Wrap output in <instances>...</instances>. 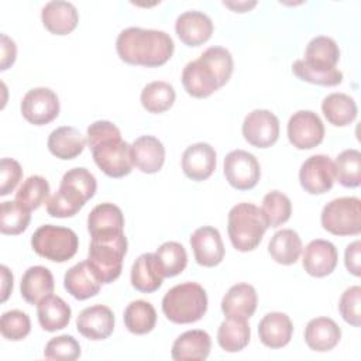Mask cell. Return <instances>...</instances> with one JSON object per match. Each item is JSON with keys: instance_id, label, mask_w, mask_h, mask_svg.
<instances>
[{"instance_id": "1", "label": "cell", "mask_w": 361, "mask_h": 361, "mask_svg": "<svg viewBox=\"0 0 361 361\" xmlns=\"http://www.w3.org/2000/svg\"><path fill=\"white\" fill-rule=\"evenodd\" d=\"M171 35L161 30L128 27L116 39V51L130 65L155 68L166 63L173 54Z\"/></svg>"}, {"instance_id": "2", "label": "cell", "mask_w": 361, "mask_h": 361, "mask_svg": "<svg viewBox=\"0 0 361 361\" xmlns=\"http://www.w3.org/2000/svg\"><path fill=\"white\" fill-rule=\"evenodd\" d=\"M127 252L124 231H109L92 235L87 261L103 283L114 282L123 269V259Z\"/></svg>"}, {"instance_id": "3", "label": "cell", "mask_w": 361, "mask_h": 361, "mask_svg": "<svg viewBox=\"0 0 361 361\" xmlns=\"http://www.w3.org/2000/svg\"><path fill=\"white\" fill-rule=\"evenodd\" d=\"M267 228L268 224L262 210L252 203H237L228 212L227 233L233 247L241 252L255 250Z\"/></svg>"}, {"instance_id": "4", "label": "cell", "mask_w": 361, "mask_h": 361, "mask_svg": "<svg viewBox=\"0 0 361 361\" xmlns=\"http://www.w3.org/2000/svg\"><path fill=\"white\" fill-rule=\"evenodd\" d=\"M207 310V293L196 282H183L171 288L162 299V312L176 324L200 320Z\"/></svg>"}, {"instance_id": "5", "label": "cell", "mask_w": 361, "mask_h": 361, "mask_svg": "<svg viewBox=\"0 0 361 361\" xmlns=\"http://www.w3.org/2000/svg\"><path fill=\"white\" fill-rule=\"evenodd\" d=\"M31 247L35 254L52 262H66L78 251L79 240L68 227L44 224L31 235Z\"/></svg>"}, {"instance_id": "6", "label": "cell", "mask_w": 361, "mask_h": 361, "mask_svg": "<svg viewBox=\"0 0 361 361\" xmlns=\"http://www.w3.org/2000/svg\"><path fill=\"white\" fill-rule=\"evenodd\" d=\"M322 226L334 235H358L361 233V200L354 196L329 202L320 216Z\"/></svg>"}, {"instance_id": "7", "label": "cell", "mask_w": 361, "mask_h": 361, "mask_svg": "<svg viewBox=\"0 0 361 361\" xmlns=\"http://www.w3.org/2000/svg\"><path fill=\"white\" fill-rule=\"evenodd\" d=\"M96 165L110 178H123L133 171L131 145L121 135L109 137L96 142L92 148Z\"/></svg>"}, {"instance_id": "8", "label": "cell", "mask_w": 361, "mask_h": 361, "mask_svg": "<svg viewBox=\"0 0 361 361\" xmlns=\"http://www.w3.org/2000/svg\"><path fill=\"white\" fill-rule=\"evenodd\" d=\"M224 176L234 189L250 190L259 180L261 166L251 152L234 149L224 158Z\"/></svg>"}, {"instance_id": "9", "label": "cell", "mask_w": 361, "mask_h": 361, "mask_svg": "<svg viewBox=\"0 0 361 361\" xmlns=\"http://www.w3.org/2000/svg\"><path fill=\"white\" fill-rule=\"evenodd\" d=\"M289 142L298 149H312L324 138V124L312 110H299L288 121Z\"/></svg>"}, {"instance_id": "10", "label": "cell", "mask_w": 361, "mask_h": 361, "mask_svg": "<svg viewBox=\"0 0 361 361\" xmlns=\"http://www.w3.org/2000/svg\"><path fill=\"white\" fill-rule=\"evenodd\" d=\"M21 114L34 126L48 124L59 114V99L48 87H34L21 100Z\"/></svg>"}, {"instance_id": "11", "label": "cell", "mask_w": 361, "mask_h": 361, "mask_svg": "<svg viewBox=\"0 0 361 361\" xmlns=\"http://www.w3.org/2000/svg\"><path fill=\"white\" fill-rule=\"evenodd\" d=\"M299 180L302 188L310 195L329 192L336 180L334 162L323 154L309 157L300 166Z\"/></svg>"}, {"instance_id": "12", "label": "cell", "mask_w": 361, "mask_h": 361, "mask_svg": "<svg viewBox=\"0 0 361 361\" xmlns=\"http://www.w3.org/2000/svg\"><path fill=\"white\" fill-rule=\"evenodd\" d=\"M243 135L252 147L268 148L278 141L279 120L269 110H252L244 118Z\"/></svg>"}, {"instance_id": "13", "label": "cell", "mask_w": 361, "mask_h": 361, "mask_svg": "<svg viewBox=\"0 0 361 361\" xmlns=\"http://www.w3.org/2000/svg\"><path fill=\"white\" fill-rule=\"evenodd\" d=\"M190 245L195 259L202 267H216L224 258V244L217 228L203 226L193 231L190 235Z\"/></svg>"}, {"instance_id": "14", "label": "cell", "mask_w": 361, "mask_h": 361, "mask_svg": "<svg viewBox=\"0 0 361 361\" xmlns=\"http://www.w3.org/2000/svg\"><path fill=\"white\" fill-rule=\"evenodd\" d=\"M76 329L89 340H104L114 330V314L104 305L85 307L76 317Z\"/></svg>"}, {"instance_id": "15", "label": "cell", "mask_w": 361, "mask_h": 361, "mask_svg": "<svg viewBox=\"0 0 361 361\" xmlns=\"http://www.w3.org/2000/svg\"><path fill=\"white\" fill-rule=\"evenodd\" d=\"M338 259L337 248L333 243L322 238L312 240L303 252V268L305 271L314 278H323L330 275Z\"/></svg>"}, {"instance_id": "16", "label": "cell", "mask_w": 361, "mask_h": 361, "mask_svg": "<svg viewBox=\"0 0 361 361\" xmlns=\"http://www.w3.org/2000/svg\"><path fill=\"white\" fill-rule=\"evenodd\" d=\"M175 31L185 45L199 47L210 39L213 34V21L202 11H185L178 16L175 21Z\"/></svg>"}, {"instance_id": "17", "label": "cell", "mask_w": 361, "mask_h": 361, "mask_svg": "<svg viewBox=\"0 0 361 361\" xmlns=\"http://www.w3.org/2000/svg\"><path fill=\"white\" fill-rule=\"evenodd\" d=\"M216 169V151L207 142L189 145L182 155L183 173L196 182L206 180Z\"/></svg>"}, {"instance_id": "18", "label": "cell", "mask_w": 361, "mask_h": 361, "mask_svg": "<svg viewBox=\"0 0 361 361\" xmlns=\"http://www.w3.org/2000/svg\"><path fill=\"white\" fill-rule=\"evenodd\" d=\"M182 85L188 94L197 99L209 97L220 87L214 72L200 58L185 65L182 71Z\"/></svg>"}, {"instance_id": "19", "label": "cell", "mask_w": 361, "mask_h": 361, "mask_svg": "<svg viewBox=\"0 0 361 361\" xmlns=\"http://www.w3.org/2000/svg\"><path fill=\"white\" fill-rule=\"evenodd\" d=\"M102 285L103 282L99 279L87 259L69 268L63 276L65 289L78 300H86L96 296Z\"/></svg>"}, {"instance_id": "20", "label": "cell", "mask_w": 361, "mask_h": 361, "mask_svg": "<svg viewBox=\"0 0 361 361\" xmlns=\"http://www.w3.org/2000/svg\"><path fill=\"white\" fill-rule=\"evenodd\" d=\"M44 27L55 35H66L72 32L79 21L76 7L69 1L52 0L48 1L41 11Z\"/></svg>"}, {"instance_id": "21", "label": "cell", "mask_w": 361, "mask_h": 361, "mask_svg": "<svg viewBox=\"0 0 361 361\" xmlns=\"http://www.w3.org/2000/svg\"><path fill=\"white\" fill-rule=\"evenodd\" d=\"M165 275L155 252L141 254L131 268V285L142 293H152L162 285Z\"/></svg>"}, {"instance_id": "22", "label": "cell", "mask_w": 361, "mask_h": 361, "mask_svg": "<svg viewBox=\"0 0 361 361\" xmlns=\"http://www.w3.org/2000/svg\"><path fill=\"white\" fill-rule=\"evenodd\" d=\"M131 158L141 172L155 173L165 162V147L154 135H141L131 144Z\"/></svg>"}, {"instance_id": "23", "label": "cell", "mask_w": 361, "mask_h": 361, "mask_svg": "<svg viewBox=\"0 0 361 361\" xmlns=\"http://www.w3.org/2000/svg\"><path fill=\"white\" fill-rule=\"evenodd\" d=\"M210 348L212 338L204 330H188L173 341L171 355L175 361H203Z\"/></svg>"}, {"instance_id": "24", "label": "cell", "mask_w": 361, "mask_h": 361, "mask_svg": "<svg viewBox=\"0 0 361 361\" xmlns=\"http://www.w3.org/2000/svg\"><path fill=\"white\" fill-rule=\"evenodd\" d=\"M293 333V326L286 313L271 312L267 313L258 324V336L264 345L269 348L285 347Z\"/></svg>"}, {"instance_id": "25", "label": "cell", "mask_w": 361, "mask_h": 361, "mask_svg": "<svg viewBox=\"0 0 361 361\" xmlns=\"http://www.w3.org/2000/svg\"><path fill=\"white\" fill-rule=\"evenodd\" d=\"M341 338V329L330 317L312 319L305 329V341L307 347L317 353L333 350Z\"/></svg>"}, {"instance_id": "26", "label": "cell", "mask_w": 361, "mask_h": 361, "mask_svg": "<svg viewBox=\"0 0 361 361\" xmlns=\"http://www.w3.org/2000/svg\"><path fill=\"white\" fill-rule=\"evenodd\" d=\"M54 288L52 272L42 265L30 267L24 272L20 283L21 296L30 305H38L44 298L52 295Z\"/></svg>"}, {"instance_id": "27", "label": "cell", "mask_w": 361, "mask_h": 361, "mask_svg": "<svg viewBox=\"0 0 361 361\" xmlns=\"http://www.w3.org/2000/svg\"><path fill=\"white\" fill-rule=\"evenodd\" d=\"M47 145L54 157L68 161L79 157L83 152L86 138L75 127L62 126L49 134Z\"/></svg>"}, {"instance_id": "28", "label": "cell", "mask_w": 361, "mask_h": 361, "mask_svg": "<svg viewBox=\"0 0 361 361\" xmlns=\"http://www.w3.org/2000/svg\"><path fill=\"white\" fill-rule=\"evenodd\" d=\"M257 292L250 283L233 285L221 299L224 316H238L250 319L257 309Z\"/></svg>"}, {"instance_id": "29", "label": "cell", "mask_w": 361, "mask_h": 361, "mask_svg": "<svg viewBox=\"0 0 361 361\" xmlns=\"http://www.w3.org/2000/svg\"><path fill=\"white\" fill-rule=\"evenodd\" d=\"M251 337V329L245 317L226 316L217 330V343L227 353L241 351Z\"/></svg>"}, {"instance_id": "30", "label": "cell", "mask_w": 361, "mask_h": 361, "mask_svg": "<svg viewBox=\"0 0 361 361\" xmlns=\"http://www.w3.org/2000/svg\"><path fill=\"white\" fill-rule=\"evenodd\" d=\"M71 313L72 310L69 305L62 298L55 295L44 298L37 305L38 322L45 331H56L65 329L69 324Z\"/></svg>"}, {"instance_id": "31", "label": "cell", "mask_w": 361, "mask_h": 361, "mask_svg": "<svg viewBox=\"0 0 361 361\" xmlns=\"http://www.w3.org/2000/svg\"><path fill=\"white\" fill-rule=\"evenodd\" d=\"M268 252L275 262L292 265L300 257L302 240L295 230L282 228L272 235L268 244Z\"/></svg>"}, {"instance_id": "32", "label": "cell", "mask_w": 361, "mask_h": 361, "mask_svg": "<svg viewBox=\"0 0 361 361\" xmlns=\"http://www.w3.org/2000/svg\"><path fill=\"white\" fill-rule=\"evenodd\" d=\"M340 59V48L337 42L326 35L314 37L309 41L303 62L313 68L333 69Z\"/></svg>"}, {"instance_id": "33", "label": "cell", "mask_w": 361, "mask_h": 361, "mask_svg": "<svg viewBox=\"0 0 361 361\" xmlns=\"http://www.w3.org/2000/svg\"><path fill=\"white\" fill-rule=\"evenodd\" d=\"M86 202V196L79 189L61 182L58 192L47 202V212L52 217H72L85 206Z\"/></svg>"}, {"instance_id": "34", "label": "cell", "mask_w": 361, "mask_h": 361, "mask_svg": "<svg viewBox=\"0 0 361 361\" xmlns=\"http://www.w3.org/2000/svg\"><path fill=\"white\" fill-rule=\"evenodd\" d=\"M322 111L330 124L344 127L355 120L358 109L351 96L345 93H330L322 102Z\"/></svg>"}, {"instance_id": "35", "label": "cell", "mask_w": 361, "mask_h": 361, "mask_svg": "<svg viewBox=\"0 0 361 361\" xmlns=\"http://www.w3.org/2000/svg\"><path fill=\"white\" fill-rule=\"evenodd\" d=\"M87 230L90 235L109 231H124V216L118 206L100 203L87 216Z\"/></svg>"}, {"instance_id": "36", "label": "cell", "mask_w": 361, "mask_h": 361, "mask_svg": "<svg viewBox=\"0 0 361 361\" xmlns=\"http://www.w3.org/2000/svg\"><path fill=\"white\" fill-rule=\"evenodd\" d=\"M124 324L133 334H147L157 323V312L147 300H133L124 310Z\"/></svg>"}, {"instance_id": "37", "label": "cell", "mask_w": 361, "mask_h": 361, "mask_svg": "<svg viewBox=\"0 0 361 361\" xmlns=\"http://www.w3.org/2000/svg\"><path fill=\"white\" fill-rule=\"evenodd\" d=\"M175 97L176 93L173 86L164 80L151 82L141 90L142 107L154 114H159L169 110L175 102Z\"/></svg>"}, {"instance_id": "38", "label": "cell", "mask_w": 361, "mask_h": 361, "mask_svg": "<svg viewBox=\"0 0 361 361\" xmlns=\"http://www.w3.org/2000/svg\"><path fill=\"white\" fill-rule=\"evenodd\" d=\"M336 179L344 188H358L361 183V152L350 148L340 152L334 162Z\"/></svg>"}, {"instance_id": "39", "label": "cell", "mask_w": 361, "mask_h": 361, "mask_svg": "<svg viewBox=\"0 0 361 361\" xmlns=\"http://www.w3.org/2000/svg\"><path fill=\"white\" fill-rule=\"evenodd\" d=\"M49 183L41 175L28 176L16 193V200L28 210L38 209L42 203L48 202Z\"/></svg>"}, {"instance_id": "40", "label": "cell", "mask_w": 361, "mask_h": 361, "mask_svg": "<svg viewBox=\"0 0 361 361\" xmlns=\"http://www.w3.org/2000/svg\"><path fill=\"white\" fill-rule=\"evenodd\" d=\"M31 210L17 200L3 202L0 206V231L8 235H17L25 231L31 220Z\"/></svg>"}, {"instance_id": "41", "label": "cell", "mask_w": 361, "mask_h": 361, "mask_svg": "<svg viewBox=\"0 0 361 361\" xmlns=\"http://www.w3.org/2000/svg\"><path fill=\"white\" fill-rule=\"evenodd\" d=\"M261 210L265 216L268 227H278L289 220L292 214V203L285 193L271 190L264 196Z\"/></svg>"}, {"instance_id": "42", "label": "cell", "mask_w": 361, "mask_h": 361, "mask_svg": "<svg viewBox=\"0 0 361 361\" xmlns=\"http://www.w3.org/2000/svg\"><path fill=\"white\" fill-rule=\"evenodd\" d=\"M155 255L162 267L165 278L179 275L188 264V254L182 244L176 241H166L158 247Z\"/></svg>"}, {"instance_id": "43", "label": "cell", "mask_w": 361, "mask_h": 361, "mask_svg": "<svg viewBox=\"0 0 361 361\" xmlns=\"http://www.w3.org/2000/svg\"><path fill=\"white\" fill-rule=\"evenodd\" d=\"M292 72L300 80H305L313 85H320V86H337L343 80V73L337 68H333V69L313 68L306 65L303 59L295 61V63L292 65Z\"/></svg>"}, {"instance_id": "44", "label": "cell", "mask_w": 361, "mask_h": 361, "mask_svg": "<svg viewBox=\"0 0 361 361\" xmlns=\"http://www.w3.org/2000/svg\"><path fill=\"white\" fill-rule=\"evenodd\" d=\"M199 58L212 68L220 87L228 82L234 68L233 56L228 49L223 47H210Z\"/></svg>"}, {"instance_id": "45", "label": "cell", "mask_w": 361, "mask_h": 361, "mask_svg": "<svg viewBox=\"0 0 361 361\" xmlns=\"http://www.w3.org/2000/svg\"><path fill=\"white\" fill-rule=\"evenodd\" d=\"M0 331L4 338L20 341L30 334L31 320L27 313L17 309L4 312L0 319Z\"/></svg>"}, {"instance_id": "46", "label": "cell", "mask_w": 361, "mask_h": 361, "mask_svg": "<svg viewBox=\"0 0 361 361\" xmlns=\"http://www.w3.org/2000/svg\"><path fill=\"white\" fill-rule=\"evenodd\" d=\"M44 357L56 361H75L80 357V344L75 337L68 334L54 337L47 343Z\"/></svg>"}, {"instance_id": "47", "label": "cell", "mask_w": 361, "mask_h": 361, "mask_svg": "<svg viewBox=\"0 0 361 361\" xmlns=\"http://www.w3.org/2000/svg\"><path fill=\"white\" fill-rule=\"evenodd\" d=\"M360 303H361V288L358 285L347 288L343 292L338 302V310L341 317L354 327H360V323H361Z\"/></svg>"}, {"instance_id": "48", "label": "cell", "mask_w": 361, "mask_h": 361, "mask_svg": "<svg viewBox=\"0 0 361 361\" xmlns=\"http://www.w3.org/2000/svg\"><path fill=\"white\" fill-rule=\"evenodd\" d=\"M61 182L72 185L76 189H79L86 196L87 200L94 196L96 189H97V182H96L94 175L90 171H87L86 168L69 169L68 172L63 173Z\"/></svg>"}, {"instance_id": "49", "label": "cell", "mask_w": 361, "mask_h": 361, "mask_svg": "<svg viewBox=\"0 0 361 361\" xmlns=\"http://www.w3.org/2000/svg\"><path fill=\"white\" fill-rule=\"evenodd\" d=\"M21 178V165L13 158H3L0 162V196H6L13 192Z\"/></svg>"}, {"instance_id": "50", "label": "cell", "mask_w": 361, "mask_h": 361, "mask_svg": "<svg viewBox=\"0 0 361 361\" xmlns=\"http://www.w3.org/2000/svg\"><path fill=\"white\" fill-rule=\"evenodd\" d=\"M360 251H361V243L360 240H355L354 243L348 244L345 248L344 254V264L347 271L354 275L360 276L361 275V264H360Z\"/></svg>"}, {"instance_id": "51", "label": "cell", "mask_w": 361, "mask_h": 361, "mask_svg": "<svg viewBox=\"0 0 361 361\" xmlns=\"http://www.w3.org/2000/svg\"><path fill=\"white\" fill-rule=\"evenodd\" d=\"M16 55H17L16 42L13 39H10L6 34H1V63H0V69L6 71L8 66H11L16 61Z\"/></svg>"}, {"instance_id": "52", "label": "cell", "mask_w": 361, "mask_h": 361, "mask_svg": "<svg viewBox=\"0 0 361 361\" xmlns=\"http://www.w3.org/2000/svg\"><path fill=\"white\" fill-rule=\"evenodd\" d=\"M1 271V302H6L13 290V274L6 265L0 267Z\"/></svg>"}, {"instance_id": "53", "label": "cell", "mask_w": 361, "mask_h": 361, "mask_svg": "<svg viewBox=\"0 0 361 361\" xmlns=\"http://www.w3.org/2000/svg\"><path fill=\"white\" fill-rule=\"evenodd\" d=\"M257 4V1H237V3H231V1H224V6L230 7L231 10L237 11V13H245L250 8H252Z\"/></svg>"}]
</instances>
